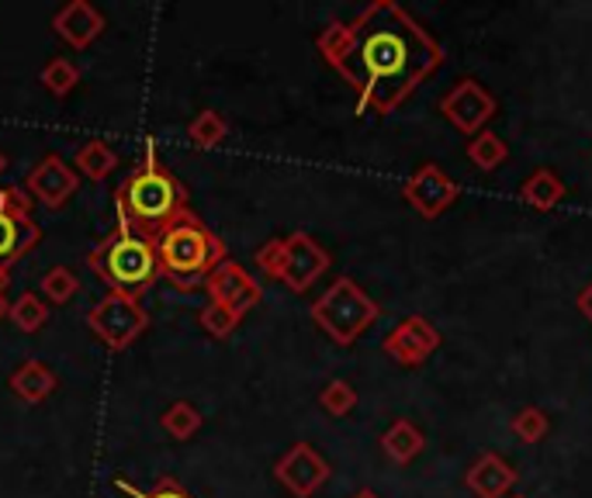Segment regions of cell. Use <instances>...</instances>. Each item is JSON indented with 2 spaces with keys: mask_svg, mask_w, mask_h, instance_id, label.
Returning <instances> with one entry per match:
<instances>
[{
  "mask_svg": "<svg viewBox=\"0 0 592 498\" xmlns=\"http://www.w3.org/2000/svg\"><path fill=\"white\" fill-rule=\"evenodd\" d=\"M575 305H579V311L585 316V322L592 326V284H585V287H582L579 298H575Z\"/></svg>",
  "mask_w": 592,
  "mask_h": 498,
  "instance_id": "obj_33",
  "label": "cell"
},
{
  "mask_svg": "<svg viewBox=\"0 0 592 498\" xmlns=\"http://www.w3.org/2000/svg\"><path fill=\"white\" fill-rule=\"evenodd\" d=\"M381 350L389 353L399 367H420L426 363L436 350H441V332L423 316L402 319L389 336H384Z\"/></svg>",
  "mask_w": 592,
  "mask_h": 498,
  "instance_id": "obj_11",
  "label": "cell"
},
{
  "mask_svg": "<svg viewBox=\"0 0 592 498\" xmlns=\"http://www.w3.org/2000/svg\"><path fill=\"white\" fill-rule=\"evenodd\" d=\"M329 250H323L308 232H292L285 240V267H281V284H288L295 295H305L326 271H329Z\"/></svg>",
  "mask_w": 592,
  "mask_h": 498,
  "instance_id": "obj_9",
  "label": "cell"
},
{
  "mask_svg": "<svg viewBox=\"0 0 592 498\" xmlns=\"http://www.w3.org/2000/svg\"><path fill=\"white\" fill-rule=\"evenodd\" d=\"M87 264L108 292L128 295V298H142L149 287L160 280L157 243L121 225H115V232L105 235V240L91 250Z\"/></svg>",
  "mask_w": 592,
  "mask_h": 498,
  "instance_id": "obj_4",
  "label": "cell"
},
{
  "mask_svg": "<svg viewBox=\"0 0 592 498\" xmlns=\"http://www.w3.org/2000/svg\"><path fill=\"white\" fill-rule=\"evenodd\" d=\"M198 326L209 332L212 339H225V336H233L236 326H240V316L233 308H225V305H215L209 301L201 311H198Z\"/></svg>",
  "mask_w": 592,
  "mask_h": 498,
  "instance_id": "obj_29",
  "label": "cell"
},
{
  "mask_svg": "<svg viewBox=\"0 0 592 498\" xmlns=\"http://www.w3.org/2000/svg\"><path fill=\"white\" fill-rule=\"evenodd\" d=\"M512 436H517L520 443H527V447H533V443H540L548 433H551V418L545 409H537V405H524L517 415H512V423H509Z\"/></svg>",
  "mask_w": 592,
  "mask_h": 498,
  "instance_id": "obj_25",
  "label": "cell"
},
{
  "mask_svg": "<svg viewBox=\"0 0 592 498\" xmlns=\"http://www.w3.org/2000/svg\"><path fill=\"white\" fill-rule=\"evenodd\" d=\"M204 292H209V298L215 305L233 308L240 319L246 316L250 308H256L264 301V287L256 284V277H250L240 264H233V259H225V264H219L209 274V280H204Z\"/></svg>",
  "mask_w": 592,
  "mask_h": 498,
  "instance_id": "obj_13",
  "label": "cell"
},
{
  "mask_svg": "<svg viewBox=\"0 0 592 498\" xmlns=\"http://www.w3.org/2000/svg\"><path fill=\"white\" fill-rule=\"evenodd\" d=\"M188 191L170 170L160 167L157 160V139L142 142V160L139 167L125 177V183L115 194V215L118 225L146 235V240H157V235L177 219L188 212Z\"/></svg>",
  "mask_w": 592,
  "mask_h": 498,
  "instance_id": "obj_2",
  "label": "cell"
},
{
  "mask_svg": "<svg viewBox=\"0 0 592 498\" xmlns=\"http://www.w3.org/2000/svg\"><path fill=\"white\" fill-rule=\"evenodd\" d=\"M8 284H11V277L8 274H0V319H4L8 316Z\"/></svg>",
  "mask_w": 592,
  "mask_h": 498,
  "instance_id": "obj_35",
  "label": "cell"
},
{
  "mask_svg": "<svg viewBox=\"0 0 592 498\" xmlns=\"http://www.w3.org/2000/svg\"><path fill=\"white\" fill-rule=\"evenodd\" d=\"M188 136H191V142H194L198 149H215V146H222L225 136H229V121H225L215 108H204V112H198L194 121L188 125Z\"/></svg>",
  "mask_w": 592,
  "mask_h": 498,
  "instance_id": "obj_22",
  "label": "cell"
},
{
  "mask_svg": "<svg viewBox=\"0 0 592 498\" xmlns=\"http://www.w3.org/2000/svg\"><path fill=\"white\" fill-rule=\"evenodd\" d=\"M115 167H118V152L105 139L84 142L81 149H76V156H73V170L81 173V177H87V180H94V183L108 180Z\"/></svg>",
  "mask_w": 592,
  "mask_h": 498,
  "instance_id": "obj_20",
  "label": "cell"
},
{
  "mask_svg": "<svg viewBox=\"0 0 592 498\" xmlns=\"http://www.w3.org/2000/svg\"><path fill=\"white\" fill-rule=\"evenodd\" d=\"M152 243H157V256H160V277H167L180 292H194V287L209 280V274L219 264L229 259L225 243L191 208L184 215H177Z\"/></svg>",
  "mask_w": 592,
  "mask_h": 498,
  "instance_id": "obj_3",
  "label": "cell"
},
{
  "mask_svg": "<svg viewBox=\"0 0 592 498\" xmlns=\"http://www.w3.org/2000/svg\"><path fill=\"white\" fill-rule=\"evenodd\" d=\"M512 498H527V495H512Z\"/></svg>",
  "mask_w": 592,
  "mask_h": 498,
  "instance_id": "obj_38",
  "label": "cell"
},
{
  "mask_svg": "<svg viewBox=\"0 0 592 498\" xmlns=\"http://www.w3.org/2000/svg\"><path fill=\"white\" fill-rule=\"evenodd\" d=\"M8 170V156H4V149H0V173Z\"/></svg>",
  "mask_w": 592,
  "mask_h": 498,
  "instance_id": "obj_37",
  "label": "cell"
},
{
  "mask_svg": "<svg viewBox=\"0 0 592 498\" xmlns=\"http://www.w3.org/2000/svg\"><path fill=\"white\" fill-rule=\"evenodd\" d=\"M4 319H11V326L21 329V332H39L49 322V305H45V298L24 292V295H18L8 305V316Z\"/></svg>",
  "mask_w": 592,
  "mask_h": 498,
  "instance_id": "obj_21",
  "label": "cell"
},
{
  "mask_svg": "<svg viewBox=\"0 0 592 498\" xmlns=\"http://www.w3.org/2000/svg\"><path fill=\"white\" fill-rule=\"evenodd\" d=\"M423 447H426V439L416 430V423H409V418H395V423L381 433V451L395 464H413L423 454Z\"/></svg>",
  "mask_w": 592,
  "mask_h": 498,
  "instance_id": "obj_18",
  "label": "cell"
},
{
  "mask_svg": "<svg viewBox=\"0 0 592 498\" xmlns=\"http://www.w3.org/2000/svg\"><path fill=\"white\" fill-rule=\"evenodd\" d=\"M319 409L332 418H343L357 409V388L343 378H332L323 391H319Z\"/></svg>",
  "mask_w": 592,
  "mask_h": 498,
  "instance_id": "obj_27",
  "label": "cell"
},
{
  "mask_svg": "<svg viewBox=\"0 0 592 498\" xmlns=\"http://www.w3.org/2000/svg\"><path fill=\"white\" fill-rule=\"evenodd\" d=\"M506 156H509V149H506V142H503V136H496V133H478L472 142H468V160H472V167H478V170H499L503 163H506Z\"/></svg>",
  "mask_w": 592,
  "mask_h": 498,
  "instance_id": "obj_23",
  "label": "cell"
},
{
  "mask_svg": "<svg viewBox=\"0 0 592 498\" xmlns=\"http://www.w3.org/2000/svg\"><path fill=\"white\" fill-rule=\"evenodd\" d=\"M39 84H42L49 94H53V97H66V94H73L76 84H81V70H76V63L56 56V60H49V63L42 66Z\"/></svg>",
  "mask_w": 592,
  "mask_h": 498,
  "instance_id": "obj_24",
  "label": "cell"
},
{
  "mask_svg": "<svg viewBox=\"0 0 592 498\" xmlns=\"http://www.w3.org/2000/svg\"><path fill=\"white\" fill-rule=\"evenodd\" d=\"M76 188H81V173H76L56 152L42 156V160L32 167L29 180H24V191L32 194V201L53 208V212L76 194Z\"/></svg>",
  "mask_w": 592,
  "mask_h": 498,
  "instance_id": "obj_12",
  "label": "cell"
},
{
  "mask_svg": "<svg viewBox=\"0 0 592 498\" xmlns=\"http://www.w3.org/2000/svg\"><path fill=\"white\" fill-rule=\"evenodd\" d=\"M42 240V229L35 219H11L0 212V274H8L21 256H29Z\"/></svg>",
  "mask_w": 592,
  "mask_h": 498,
  "instance_id": "obj_16",
  "label": "cell"
},
{
  "mask_svg": "<svg viewBox=\"0 0 592 498\" xmlns=\"http://www.w3.org/2000/svg\"><path fill=\"white\" fill-rule=\"evenodd\" d=\"M564 198V183L554 170L540 167L533 170L524 183H520V201L527 208H533V212H551V208H558Z\"/></svg>",
  "mask_w": 592,
  "mask_h": 498,
  "instance_id": "obj_19",
  "label": "cell"
},
{
  "mask_svg": "<svg viewBox=\"0 0 592 498\" xmlns=\"http://www.w3.org/2000/svg\"><path fill=\"white\" fill-rule=\"evenodd\" d=\"M274 478L295 498H313L326 481H329V464L326 457L313 447V443H292V447L277 457Z\"/></svg>",
  "mask_w": 592,
  "mask_h": 498,
  "instance_id": "obj_8",
  "label": "cell"
},
{
  "mask_svg": "<svg viewBox=\"0 0 592 498\" xmlns=\"http://www.w3.org/2000/svg\"><path fill=\"white\" fill-rule=\"evenodd\" d=\"M53 32L70 42L73 49H87L105 32V14H101L87 0H70L66 8L53 14Z\"/></svg>",
  "mask_w": 592,
  "mask_h": 498,
  "instance_id": "obj_14",
  "label": "cell"
},
{
  "mask_svg": "<svg viewBox=\"0 0 592 498\" xmlns=\"http://www.w3.org/2000/svg\"><path fill=\"white\" fill-rule=\"evenodd\" d=\"M457 183L436 167V163H423V167H416V173L409 177L405 183H402V198L416 208V212L423 215V219H441L447 208L457 201Z\"/></svg>",
  "mask_w": 592,
  "mask_h": 498,
  "instance_id": "obj_10",
  "label": "cell"
},
{
  "mask_svg": "<svg viewBox=\"0 0 592 498\" xmlns=\"http://www.w3.org/2000/svg\"><path fill=\"white\" fill-rule=\"evenodd\" d=\"M308 311H313V322L337 347L357 343V339L364 336L381 316V308L374 305V298L360 292V284L353 277L332 280L326 292L313 301V308H308Z\"/></svg>",
  "mask_w": 592,
  "mask_h": 498,
  "instance_id": "obj_5",
  "label": "cell"
},
{
  "mask_svg": "<svg viewBox=\"0 0 592 498\" xmlns=\"http://www.w3.org/2000/svg\"><path fill=\"white\" fill-rule=\"evenodd\" d=\"M87 326L108 350H128L149 329V311L139 305V298L108 292L87 311Z\"/></svg>",
  "mask_w": 592,
  "mask_h": 498,
  "instance_id": "obj_6",
  "label": "cell"
},
{
  "mask_svg": "<svg viewBox=\"0 0 592 498\" xmlns=\"http://www.w3.org/2000/svg\"><path fill=\"white\" fill-rule=\"evenodd\" d=\"M441 115L457 128L461 136L475 139L478 133H485V125L496 118V97L488 94L478 81L465 76V81L441 97Z\"/></svg>",
  "mask_w": 592,
  "mask_h": 498,
  "instance_id": "obj_7",
  "label": "cell"
},
{
  "mask_svg": "<svg viewBox=\"0 0 592 498\" xmlns=\"http://www.w3.org/2000/svg\"><path fill=\"white\" fill-rule=\"evenodd\" d=\"M256 267H261L267 277H281V267H285V240H271L256 250Z\"/></svg>",
  "mask_w": 592,
  "mask_h": 498,
  "instance_id": "obj_31",
  "label": "cell"
},
{
  "mask_svg": "<svg viewBox=\"0 0 592 498\" xmlns=\"http://www.w3.org/2000/svg\"><path fill=\"white\" fill-rule=\"evenodd\" d=\"M350 498H381L378 491H371V488H360V491H353Z\"/></svg>",
  "mask_w": 592,
  "mask_h": 498,
  "instance_id": "obj_36",
  "label": "cell"
},
{
  "mask_svg": "<svg viewBox=\"0 0 592 498\" xmlns=\"http://www.w3.org/2000/svg\"><path fill=\"white\" fill-rule=\"evenodd\" d=\"M112 485H115L118 491H125L128 498H146V491H142V488H136L133 481H125V478H115Z\"/></svg>",
  "mask_w": 592,
  "mask_h": 498,
  "instance_id": "obj_34",
  "label": "cell"
},
{
  "mask_svg": "<svg viewBox=\"0 0 592 498\" xmlns=\"http://www.w3.org/2000/svg\"><path fill=\"white\" fill-rule=\"evenodd\" d=\"M201 412L191 405V402H173L163 415H160V426H163V433L167 436H173V439H191L198 430H201Z\"/></svg>",
  "mask_w": 592,
  "mask_h": 498,
  "instance_id": "obj_26",
  "label": "cell"
},
{
  "mask_svg": "<svg viewBox=\"0 0 592 498\" xmlns=\"http://www.w3.org/2000/svg\"><path fill=\"white\" fill-rule=\"evenodd\" d=\"M146 498H191V495H188L184 488H180L173 478H163L157 488H152V491H146Z\"/></svg>",
  "mask_w": 592,
  "mask_h": 498,
  "instance_id": "obj_32",
  "label": "cell"
},
{
  "mask_svg": "<svg viewBox=\"0 0 592 498\" xmlns=\"http://www.w3.org/2000/svg\"><path fill=\"white\" fill-rule=\"evenodd\" d=\"M0 212L11 215V219H24L29 222L35 212V201L24 188H0Z\"/></svg>",
  "mask_w": 592,
  "mask_h": 498,
  "instance_id": "obj_30",
  "label": "cell"
},
{
  "mask_svg": "<svg viewBox=\"0 0 592 498\" xmlns=\"http://www.w3.org/2000/svg\"><path fill=\"white\" fill-rule=\"evenodd\" d=\"M465 485L475 498H506L517 485V470H512L499 454H482L465 475Z\"/></svg>",
  "mask_w": 592,
  "mask_h": 498,
  "instance_id": "obj_15",
  "label": "cell"
},
{
  "mask_svg": "<svg viewBox=\"0 0 592 498\" xmlns=\"http://www.w3.org/2000/svg\"><path fill=\"white\" fill-rule=\"evenodd\" d=\"M76 292H81V277H76L70 267H53L42 277V298L45 305H66Z\"/></svg>",
  "mask_w": 592,
  "mask_h": 498,
  "instance_id": "obj_28",
  "label": "cell"
},
{
  "mask_svg": "<svg viewBox=\"0 0 592 498\" xmlns=\"http://www.w3.org/2000/svg\"><path fill=\"white\" fill-rule=\"evenodd\" d=\"M8 388L14 391L21 402L39 405V402H45L60 388V378L49 371L42 360H24L21 367H14V371H11Z\"/></svg>",
  "mask_w": 592,
  "mask_h": 498,
  "instance_id": "obj_17",
  "label": "cell"
},
{
  "mask_svg": "<svg viewBox=\"0 0 592 498\" xmlns=\"http://www.w3.org/2000/svg\"><path fill=\"white\" fill-rule=\"evenodd\" d=\"M316 49L353 87L357 115L399 112L444 63L441 42L392 0H374L353 21H329Z\"/></svg>",
  "mask_w": 592,
  "mask_h": 498,
  "instance_id": "obj_1",
  "label": "cell"
}]
</instances>
